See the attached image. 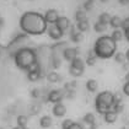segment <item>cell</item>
Returning <instances> with one entry per match:
<instances>
[{
	"instance_id": "52a82bcc",
	"label": "cell",
	"mask_w": 129,
	"mask_h": 129,
	"mask_svg": "<svg viewBox=\"0 0 129 129\" xmlns=\"http://www.w3.org/2000/svg\"><path fill=\"white\" fill-rule=\"evenodd\" d=\"M43 16H44V20H46L47 23L53 25V23H55L57 20L59 19V12L55 10V9H49V10L46 11V14H44Z\"/></svg>"
},
{
	"instance_id": "8992f818",
	"label": "cell",
	"mask_w": 129,
	"mask_h": 129,
	"mask_svg": "<svg viewBox=\"0 0 129 129\" xmlns=\"http://www.w3.org/2000/svg\"><path fill=\"white\" fill-rule=\"evenodd\" d=\"M47 32H48L49 37L50 38H53V40H60V38L63 37V35H64V32L60 30L55 23L50 25L49 27L47 28Z\"/></svg>"
},
{
	"instance_id": "ac0fdd59",
	"label": "cell",
	"mask_w": 129,
	"mask_h": 129,
	"mask_svg": "<svg viewBox=\"0 0 129 129\" xmlns=\"http://www.w3.org/2000/svg\"><path fill=\"white\" fill-rule=\"evenodd\" d=\"M52 124H53V119L50 118L49 116H43L40 119V125L42 128H49V127H52Z\"/></svg>"
},
{
	"instance_id": "d6986e66",
	"label": "cell",
	"mask_w": 129,
	"mask_h": 129,
	"mask_svg": "<svg viewBox=\"0 0 129 129\" xmlns=\"http://www.w3.org/2000/svg\"><path fill=\"white\" fill-rule=\"evenodd\" d=\"M42 78V71H28L27 73V79L30 80L31 82H36Z\"/></svg>"
},
{
	"instance_id": "8d00e7d4",
	"label": "cell",
	"mask_w": 129,
	"mask_h": 129,
	"mask_svg": "<svg viewBox=\"0 0 129 129\" xmlns=\"http://www.w3.org/2000/svg\"><path fill=\"white\" fill-rule=\"evenodd\" d=\"M123 33H124V37H125L127 41L129 42V26H125V27H124V32H123Z\"/></svg>"
},
{
	"instance_id": "44dd1931",
	"label": "cell",
	"mask_w": 129,
	"mask_h": 129,
	"mask_svg": "<svg viewBox=\"0 0 129 129\" xmlns=\"http://www.w3.org/2000/svg\"><path fill=\"white\" fill-rule=\"evenodd\" d=\"M111 37H112V40L117 43V42H120V41L123 40V37H124V33L119 30V28H117V30H114L113 32H112Z\"/></svg>"
},
{
	"instance_id": "ba28073f",
	"label": "cell",
	"mask_w": 129,
	"mask_h": 129,
	"mask_svg": "<svg viewBox=\"0 0 129 129\" xmlns=\"http://www.w3.org/2000/svg\"><path fill=\"white\" fill-rule=\"evenodd\" d=\"M78 55H79L78 48H71V47H69V48H65V49L63 50V57H64V59L70 61V63L74 59H76Z\"/></svg>"
},
{
	"instance_id": "d4e9b609",
	"label": "cell",
	"mask_w": 129,
	"mask_h": 129,
	"mask_svg": "<svg viewBox=\"0 0 129 129\" xmlns=\"http://www.w3.org/2000/svg\"><path fill=\"white\" fill-rule=\"evenodd\" d=\"M109 20H111V15H109L108 12H102L99 17L100 22H102V23H105V25H108Z\"/></svg>"
},
{
	"instance_id": "603a6c76",
	"label": "cell",
	"mask_w": 129,
	"mask_h": 129,
	"mask_svg": "<svg viewBox=\"0 0 129 129\" xmlns=\"http://www.w3.org/2000/svg\"><path fill=\"white\" fill-rule=\"evenodd\" d=\"M95 120H96V118H95V114L93 113H86L85 116H84V118H82V122L84 123H89V124H95Z\"/></svg>"
},
{
	"instance_id": "e575fe53",
	"label": "cell",
	"mask_w": 129,
	"mask_h": 129,
	"mask_svg": "<svg viewBox=\"0 0 129 129\" xmlns=\"http://www.w3.org/2000/svg\"><path fill=\"white\" fill-rule=\"evenodd\" d=\"M123 93L127 95V96H129V80L123 85Z\"/></svg>"
},
{
	"instance_id": "7402d4cb",
	"label": "cell",
	"mask_w": 129,
	"mask_h": 129,
	"mask_svg": "<svg viewBox=\"0 0 129 129\" xmlns=\"http://www.w3.org/2000/svg\"><path fill=\"white\" fill-rule=\"evenodd\" d=\"M93 28H95V31H96L97 33H103L105 31L107 30V25H105V23H102V22L97 21V22H95Z\"/></svg>"
},
{
	"instance_id": "d590c367",
	"label": "cell",
	"mask_w": 129,
	"mask_h": 129,
	"mask_svg": "<svg viewBox=\"0 0 129 129\" xmlns=\"http://www.w3.org/2000/svg\"><path fill=\"white\" fill-rule=\"evenodd\" d=\"M60 64H61L60 59H58V58H54V59H53V67H54V68H59Z\"/></svg>"
},
{
	"instance_id": "30bf717a",
	"label": "cell",
	"mask_w": 129,
	"mask_h": 129,
	"mask_svg": "<svg viewBox=\"0 0 129 129\" xmlns=\"http://www.w3.org/2000/svg\"><path fill=\"white\" fill-rule=\"evenodd\" d=\"M103 117H105V122H106V123L113 124V123H116L117 119H118V113H117L116 111H113V109H109V111H107V112L103 114Z\"/></svg>"
},
{
	"instance_id": "484cf974",
	"label": "cell",
	"mask_w": 129,
	"mask_h": 129,
	"mask_svg": "<svg viewBox=\"0 0 129 129\" xmlns=\"http://www.w3.org/2000/svg\"><path fill=\"white\" fill-rule=\"evenodd\" d=\"M27 116H25V114H20L19 117H17V125H20V127H26V124H27Z\"/></svg>"
},
{
	"instance_id": "83f0119b",
	"label": "cell",
	"mask_w": 129,
	"mask_h": 129,
	"mask_svg": "<svg viewBox=\"0 0 129 129\" xmlns=\"http://www.w3.org/2000/svg\"><path fill=\"white\" fill-rule=\"evenodd\" d=\"M112 109L113 111H116L117 113H120V112H123V109H124V105H123V102H114V105L112 106Z\"/></svg>"
},
{
	"instance_id": "e0dca14e",
	"label": "cell",
	"mask_w": 129,
	"mask_h": 129,
	"mask_svg": "<svg viewBox=\"0 0 129 129\" xmlns=\"http://www.w3.org/2000/svg\"><path fill=\"white\" fill-rule=\"evenodd\" d=\"M96 61H97V57L95 55L93 49L90 50L89 53H87V58H86V65L93 67V65H96Z\"/></svg>"
},
{
	"instance_id": "277c9868",
	"label": "cell",
	"mask_w": 129,
	"mask_h": 129,
	"mask_svg": "<svg viewBox=\"0 0 129 129\" xmlns=\"http://www.w3.org/2000/svg\"><path fill=\"white\" fill-rule=\"evenodd\" d=\"M114 105V97L113 92L111 91H102L96 96L95 100V107L100 114H105L107 111L112 109V106Z\"/></svg>"
},
{
	"instance_id": "5b68a950",
	"label": "cell",
	"mask_w": 129,
	"mask_h": 129,
	"mask_svg": "<svg viewBox=\"0 0 129 129\" xmlns=\"http://www.w3.org/2000/svg\"><path fill=\"white\" fill-rule=\"evenodd\" d=\"M84 71H85V63H84L82 59H80L79 57L70 63V67H69L70 75H73V76H81L84 74Z\"/></svg>"
},
{
	"instance_id": "4dcf8cb0",
	"label": "cell",
	"mask_w": 129,
	"mask_h": 129,
	"mask_svg": "<svg viewBox=\"0 0 129 129\" xmlns=\"http://www.w3.org/2000/svg\"><path fill=\"white\" fill-rule=\"evenodd\" d=\"M41 96V91L38 89H33L31 91V97L32 99H38Z\"/></svg>"
},
{
	"instance_id": "d6a6232c",
	"label": "cell",
	"mask_w": 129,
	"mask_h": 129,
	"mask_svg": "<svg viewBox=\"0 0 129 129\" xmlns=\"http://www.w3.org/2000/svg\"><path fill=\"white\" fill-rule=\"evenodd\" d=\"M113 97H114V102H122V101H123V95H122L120 92L113 93Z\"/></svg>"
},
{
	"instance_id": "3957f363",
	"label": "cell",
	"mask_w": 129,
	"mask_h": 129,
	"mask_svg": "<svg viewBox=\"0 0 129 129\" xmlns=\"http://www.w3.org/2000/svg\"><path fill=\"white\" fill-rule=\"evenodd\" d=\"M14 59H15V64L19 69L28 70L31 65L37 61V54L32 48L23 47L15 52Z\"/></svg>"
},
{
	"instance_id": "8fae6325",
	"label": "cell",
	"mask_w": 129,
	"mask_h": 129,
	"mask_svg": "<svg viewBox=\"0 0 129 129\" xmlns=\"http://www.w3.org/2000/svg\"><path fill=\"white\" fill-rule=\"evenodd\" d=\"M65 113H67V107H65L64 103L58 102V103L54 105V107H53V114L55 117H63V116H65Z\"/></svg>"
},
{
	"instance_id": "7a4b0ae2",
	"label": "cell",
	"mask_w": 129,
	"mask_h": 129,
	"mask_svg": "<svg viewBox=\"0 0 129 129\" xmlns=\"http://www.w3.org/2000/svg\"><path fill=\"white\" fill-rule=\"evenodd\" d=\"M116 50H117V43L112 40L111 36H101V37H99L95 42V46H93L95 55L97 58H101V59L112 58L114 55Z\"/></svg>"
},
{
	"instance_id": "cb8c5ba5",
	"label": "cell",
	"mask_w": 129,
	"mask_h": 129,
	"mask_svg": "<svg viewBox=\"0 0 129 129\" xmlns=\"http://www.w3.org/2000/svg\"><path fill=\"white\" fill-rule=\"evenodd\" d=\"M75 20L76 22L82 20H87V16H86V11L85 10H78L75 12Z\"/></svg>"
},
{
	"instance_id": "1f68e13d",
	"label": "cell",
	"mask_w": 129,
	"mask_h": 129,
	"mask_svg": "<svg viewBox=\"0 0 129 129\" xmlns=\"http://www.w3.org/2000/svg\"><path fill=\"white\" fill-rule=\"evenodd\" d=\"M74 120H71V119H65L63 123H61V128L63 129H68L71 125V123H73Z\"/></svg>"
},
{
	"instance_id": "9a60e30c",
	"label": "cell",
	"mask_w": 129,
	"mask_h": 129,
	"mask_svg": "<svg viewBox=\"0 0 129 129\" xmlns=\"http://www.w3.org/2000/svg\"><path fill=\"white\" fill-rule=\"evenodd\" d=\"M70 40L74 43H80V42L84 41V35H82V32H79L78 30H75L73 33H70Z\"/></svg>"
},
{
	"instance_id": "6da1fadb",
	"label": "cell",
	"mask_w": 129,
	"mask_h": 129,
	"mask_svg": "<svg viewBox=\"0 0 129 129\" xmlns=\"http://www.w3.org/2000/svg\"><path fill=\"white\" fill-rule=\"evenodd\" d=\"M20 27L26 35L40 36L47 31L48 23L42 14L37 11H26L20 17Z\"/></svg>"
},
{
	"instance_id": "ab89813d",
	"label": "cell",
	"mask_w": 129,
	"mask_h": 129,
	"mask_svg": "<svg viewBox=\"0 0 129 129\" xmlns=\"http://www.w3.org/2000/svg\"><path fill=\"white\" fill-rule=\"evenodd\" d=\"M12 129H25L23 127H20V125H17V127H15V128H12Z\"/></svg>"
},
{
	"instance_id": "b9f144b4",
	"label": "cell",
	"mask_w": 129,
	"mask_h": 129,
	"mask_svg": "<svg viewBox=\"0 0 129 129\" xmlns=\"http://www.w3.org/2000/svg\"><path fill=\"white\" fill-rule=\"evenodd\" d=\"M1 19H3V17H1V15H0V20H1Z\"/></svg>"
},
{
	"instance_id": "9c48e42d",
	"label": "cell",
	"mask_w": 129,
	"mask_h": 129,
	"mask_svg": "<svg viewBox=\"0 0 129 129\" xmlns=\"http://www.w3.org/2000/svg\"><path fill=\"white\" fill-rule=\"evenodd\" d=\"M64 99V93L60 90H52L48 93V101L52 103H58L61 102V100Z\"/></svg>"
},
{
	"instance_id": "4fadbf2b",
	"label": "cell",
	"mask_w": 129,
	"mask_h": 129,
	"mask_svg": "<svg viewBox=\"0 0 129 129\" xmlns=\"http://www.w3.org/2000/svg\"><path fill=\"white\" fill-rule=\"evenodd\" d=\"M109 25H111V27H113L114 30H117V28H119V27H123L124 21H123V19H122L120 16H118V15H116V16H111Z\"/></svg>"
},
{
	"instance_id": "5bb4252c",
	"label": "cell",
	"mask_w": 129,
	"mask_h": 129,
	"mask_svg": "<svg viewBox=\"0 0 129 129\" xmlns=\"http://www.w3.org/2000/svg\"><path fill=\"white\" fill-rule=\"evenodd\" d=\"M76 30L79 31V32H86V31H89V27H90V23H89V20H82V21H79V22H76Z\"/></svg>"
},
{
	"instance_id": "7c38bea8",
	"label": "cell",
	"mask_w": 129,
	"mask_h": 129,
	"mask_svg": "<svg viewBox=\"0 0 129 129\" xmlns=\"http://www.w3.org/2000/svg\"><path fill=\"white\" fill-rule=\"evenodd\" d=\"M55 25H57L60 30L64 32V31H67L68 28H69L71 23H70V20L68 19V17H67V16H59V19L57 20Z\"/></svg>"
},
{
	"instance_id": "60d3db41",
	"label": "cell",
	"mask_w": 129,
	"mask_h": 129,
	"mask_svg": "<svg viewBox=\"0 0 129 129\" xmlns=\"http://www.w3.org/2000/svg\"><path fill=\"white\" fill-rule=\"evenodd\" d=\"M100 1H101V3H108L109 0H100Z\"/></svg>"
},
{
	"instance_id": "836d02e7",
	"label": "cell",
	"mask_w": 129,
	"mask_h": 129,
	"mask_svg": "<svg viewBox=\"0 0 129 129\" xmlns=\"http://www.w3.org/2000/svg\"><path fill=\"white\" fill-rule=\"evenodd\" d=\"M68 129H82V124H80L78 122H73L71 125H70Z\"/></svg>"
},
{
	"instance_id": "f1b7e54d",
	"label": "cell",
	"mask_w": 129,
	"mask_h": 129,
	"mask_svg": "<svg viewBox=\"0 0 129 129\" xmlns=\"http://www.w3.org/2000/svg\"><path fill=\"white\" fill-rule=\"evenodd\" d=\"M40 111H41V105H32V107L30 108V113L32 116H35V114L40 113Z\"/></svg>"
},
{
	"instance_id": "f546056e",
	"label": "cell",
	"mask_w": 129,
	"mask_h": 129,
	"mask_svg": "<svg viewBox=\"0 0 129 129\" xmlns=\"http://www.w3.org/2000/svg\"><path fill=\"white\" fill-rule=\"evenodd\" d=\"M92 8H93V0H86L85 4H84V10L90 11L92 10Z\"/></svg>"
},
{
	"instance_id": "74e56055",
	"label": "cell",
	"mask_w": 129,
	"mask_h": 129,
	"mask_svg": "<svg viewBox=\"0 0 129 129\" xmlns=\"http://www.w3.org/2000/svg\"><path fill=\"white\" fill-rule=\"evenodd\" d=\"M119 4H122V5H127V4H129V0H119Z\"/></svg>"
},
{
	"instance_id": "ffe728a7",
	"label": "cell",
	"mask_w": 129,
	"mask_h": 129,
	"mask_svg": "<svg viewBox=\"0 0 129 129\" xmlns=\"http://www.w3.org/2000/svg\"><path fill=\"white\" fill-rule=\"evenodd\" d=\"M47 80L49 82H52V84H55V82H59L60 80H61V76H60L58 73H55V71H49L47 74Z\"/></svg>"
},
{
	"instance_id": "4316f807",
	"label": "cell",
	"mask_w": 129,
	"mask_h": 129,
	"mask_svg": "<svg viewBox=\"0 0 129 129\" xmlns=\"http://www.w3.org/2000/svg\"><path fill=\"white\" fill-rule=\"evenodd\" d=\"M114 60L117 63H124L125 61V54L122 53V52H118V53H114Z\"/></svg>"
},
{
	"instance_id": "f35d334b",
	"label": "cell",
	"mask_w": 129,
	"mask_h": 129,
	"mask_svg": "<svg viewBox=\"0 0 129 129\" xmlns=\"http://www.w3.org/2000/svg\"><path fill=\"white\" fill-rule=\"evenodd\" d=\"M125 59H128L129 60V49L125 52Z\"/></svg>"
},
{
	"instance_id": "2e32d148",
	"label": "cell",
	"mask_w": 129,
	"mask_h": 129,
	"mask_svg": "<svg viewBox=\"0 0 129 129\" xmlns=\"http://www.w3.org/2000/svg\"><path fill=\"white\" fill-rule=\"evenodd\" d=\"M86 89L89 92H96L99 89V82L93 79H90L86 81Z\"/></svg>"
}]
</instances>
